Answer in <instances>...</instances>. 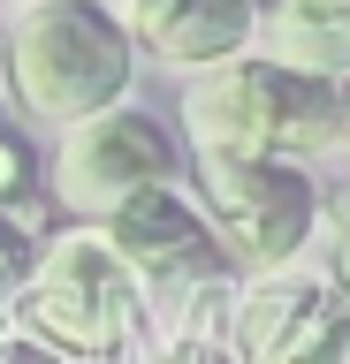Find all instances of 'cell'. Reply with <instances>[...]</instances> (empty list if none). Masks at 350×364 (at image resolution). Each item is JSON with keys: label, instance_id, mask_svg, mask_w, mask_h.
<instances>
[{"label": "cell", "instance_id": "6da1fadb", "mask_svg": "<svg viewBox=\"0 0 350 364\" xmlns=\"http://www.w3.org/2000/svg\"><path fill=\"white\" fill-rule=\"evenodd\" d=\"M343 129H350V76H297L267 53H236L183 84L190 152L320 159L343 152Z\"/></svg>", "mask_w": 350, "mask_h": 364}, {"label": "cell", "instance_id": "7a4b0ae2", "mask_svg": "<svg viewBox=\"0 0 350 364\" xmlns=\"http://www.w3.org/2000/svg\"><path fill=\"white\" fill-rule=\"evenodd\" d=\"M138 76V38L107 0H16L8 16V91L24 122L76 129L84 114L122 107Z\"/></svg>", "mask_w": 350, "mask_h": 364}, {"label": "cell", "instance_id": "3957f363", "mask_svg": "<svg viewBox=\"0 0 350 364\" xmlns=\"http://www.w3.org/2000/svg\"><path fill=\"white\" fill-rule=\"evenodd\" d=\"M8 311H16V334H31L38 349H53L69 364H107L138 341L145 289L122 266V250L107 243V228L69 220L38 243L24 289L8 296Z\"/></svg>", "mask_w": 350, "mask_h": 364}, {"label": "cell", "instance_id": "277c9868", "mask_svg": "<svg viewBox=\"0 0 350 364\" xmlns=\"http://www.w3.org/2000/svg\"><path fill=\"white\" fill-rule=\"evenodd\" d=\"M198 175V213L213 243L229 258L236 281L252 273L297 266L320 220V182L304 175V159H244V152H190Z\"/></svg>", "mask_w": 350, "mask_h": 364}, {"label": "cell", "instance_id": "5b68a950", "mask_svg": "<svg viewBox=\"0 0 350 364\" xmlns=\"http://www.w3.org/2000/svg\"><path fill=\"white\" fill-rule=\"evenodd\" d=\"M175 175H183V144L168 136V122L122 99V107H99V114H84L76 129H61L46 190H53V205H61L69 220L107 228L130 198H145V190H160V182H175Z\"/></svg>", "mask_w": 350, "mask_h": 364}, {"label": "cell", "instance_id": "8992f818", "mask_svg": "<svg viewBox=\"0 0 350 364\" xmlns=\"http://www.w3.org/2000/svg\"><path fill=\"white\" fill-rule=\"evenodd\" d=\"M236 364H350V296L327 273H252L229 296Z\"/></svg>", "mask_w": 350, "mask_h": 364}, {"label": "cell", "instance_id": "52a82bcc", "mask_svg": "<svg viewBox=\"0 0 350 364\" xmlns=\"http://www.w3.org/2000/svg\"><path fill=\"white\" fill-rule=\"evenodd\" d=\"M107 243L122 250V266L138 273L145 318H153V311H175V304L198 296V289L236 281L229 258H221V243H213V228H206V213L183 198V182H160V190L130 198L115 220H107Z\"/></svg>", "mask_w": 350, "mask_h": 364}, {"label": "cell", "instance_id": "ba28073f", "mask_svg": "<svg viewBox=\"0 0 350 364\" xmlns=\"http://www.w3.org/2000/svg\"><path fill=\"white\" fill-rule=\"evenodd\" d=\"M122 23H130L138 53L168 61L175 76H198L252 46L259 0H122Z\"/></svg>", "mask_w": 350, "mask_h": 364}, {"label": "cell", "instance_id": "9c48e42d", "mask_svg": "<svg viewBox=\"0 0 350 364\" xmlns=\"http://www.w3.org/2000/svg\"><path fill=\"white\" fill-rule=\"evenodd\" d=\"M252 38L297 76H350V0H267Z\"/></svg>", "mask_w": 350, "mask_h": 364}, {"label": "cell", "instance_id": "30bf717a", "mask_svg": "<svg viewBox=\"0 0 350 364\" xmlns=\"http://www.w3.org/2000/svg\"><path fill=\"white\" fill-rule=\"evenodd\" d=\"M312 243H320V273L350 296V182H327V190H320V220H312Z\"/></svg>", "mask_w": 350, "mask_h": 364}, {"label": "cell", "instance_id": "8fae6325", "mask_svg": "<svg viewBox=\"0 0 350 364\" xmlns=\"http://www.w3.org/2000/svg\"><path fill=\"white\" fill-rule=\"evenodd\" d=\"M31 258H38V243H31L24 228L0 213V296H16L24 289V273H31Z\"/></svg>", "mask_w": 350, "mask_h": 364}, {"label": "cell", "instance_id": "7c38bea8", "mask_svg": "<svg viewBox=\"0 0 350 364\" xmlns=\"http://www.w3.org/2000/svg\"><path fill=\"white\" fill-rule=\"evenodd\" d=\"M24 190H31V152H24V136L0 129V205H16Z\"/></svg>", "mask_w": 350, "mask_h": 364}, {"label": "cell", "instance_id": "4fadbf2b", "mask_svg": "<svg viewBox=\"0 0 350 364\" xmlns=\"http://www.w3.org/2000/svg\"><path fill=\"white\" fill-rule=\"evenodd\" d=\"M0 364H69V357H53V349H38L31 334H16L8 349H0Z\"/></svg>", "mask_w": 350, "mask_h": 364}, {"label": "cell", "instance_id": "5bb4252c", "mask_svg": "<svg viewBox=\"0 0 350 364\" xmlns=\"http://www.w3.org/2000/svg\"><path fill=\"white\" fill-rule=\"evenodd\" d=\"M16 341V311H8V296H0V349Z\"/></svg>", "mask_w": 350, "mask_h": 364}, {"label": "cell", "instance_id": "9a60e30c", "mask_svg": "<svg viewBox=\"0 0 350 364\" xmlns=\"http://www.w3.org/2000/svg\"><path fill=\"white\" fill-rule=\"evenodd\" d=\"M343 159H350V129H343Z\"/></svg>", "mask_w": 350, "mask_h": 364}]
</instances>
